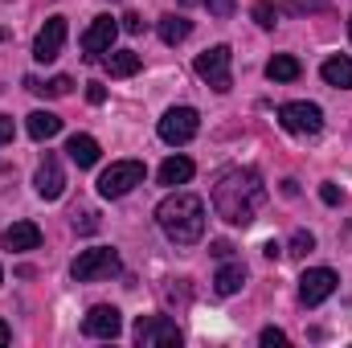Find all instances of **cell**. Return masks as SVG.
Returning <instances> with one entry per match:
<instances>
[{"instance_id": "cell-1", "label": "cell", "mask_w": 352, "mask_h": 348, "mask_svg": "<svg viewBox=\"0 0 352 348\" xmlns=\"http://www.w3.org/2000/svg\"><path fill=\"white\" fill-rule=\"evenodd\" d=\"M263 201H266V184L254 168H230V173H221V180L213 184V209L230 226H242L246 230L258 217Z\"/></svg>"}, {"instance_id": "cell-2", "label": "cell", "mask_w": 352, "mask_h": 348, "mask_svg": "<svg viewBox=\"0 0 352 348\" xmlns=\"http://www.w3.org/2000/svg\"><path fill=\"white\" fill-rule=\"evenodd\" d=\"M156 221L176 246H192L205 234V201L197 193H173L156 205Z\"/></svg>"}, {"instance_id": "cell-3", "label": "cell", "mask_w": 352, "mask_h": 348, "mask_svg": "<svg viewBox=\"0 0 352 348\" xmlns=\"http://www.w3.org/2000/svg\"><path fill=\"white\" fill-rule=\"evenodd\" d=\"M192 70H197V78H205L217 94H226V90L234 87V50L230 45H213V50H205L197 58Z\"/></svg>"}, {"instance_id": "cell-4", "label": "cell", "mask_w": 352, "mask_h": 348, "mask_svg": "<svg viewBox=\"0 0 352 348\" xmlns=\"http://www.w3.org/2000/svg\"><path fill=\"white\" fill-rule=\"evenodd\" d=\"M144 160H115L107 173L98 176V197H107V201H119V197H127L135 184H144Z\"/></svg>"}, {"instance_id": "cell-5", "label": "cell", "mask_w": 352, "mask_h": 348, "mask_svg": "<svg viewBox=\"0 0 352 348\" xmlns=\"http://www.w3.org/2000/svg\"><path fill=\"white\" fill-rule=\"evenodd\" d=\"M123 270V262L119 254L111 250V246H94V250H82L74 266H70V274L78 279V283H98V279H111V274H119Z\"/></svg>"}, {"instance_id": "cell-6", "label": "cell", "mask_w": 352, "mask_h": 348, "mask_svg": "<svg viewBox=\"0 0 352 348\" xmlns=\"http://www.w3.org/2000/svg\"><path fill=\"white\" fill-rule=\"evenodd\" d=\"M180 340L184 336H180L176 320H168V316H140L135 320V345L140 348H176Z\"/></svg>"}, {"instance_id": "cell-7", "label": "cell", "mask_w": 352, "mask_h": 348, "mask_svg": "<svg viewBox=\"0 0 352 348\" xmlns=\"http://www.w3.org/2000/svg\"><path fill=\"white\" fill-rule=\"evenodd\" d=\"M278 123L291 135H320L324 131V111L316 102H283L278 107Z\"/></svg>"}, {"instance_id": "cell-8", "label": "cell", "mask_w": 352, "mask_h": 348, "mask_svg": "<svg viewBox=\"0 0 352 348\" xmlns=\"http://www.w3.org/2000/svg\"><path fill=\"white\" fill-rule=\"evenodd\" d=\"M197 131H201V115H197L192 107H173V111H164V119H160V140L173 144V148L188 144Z\"/></svg>"}, {"instance_id": "cell-9", "label": "cell", "mask_w": 352, "mask_h": 348, "mask_svg": "<svg viewBox=\"0 0 352 348\" xmlns=\"http://www.w3.org/2000/svg\"><path fill=\"white\" fill-rule=\"evenodd\" d=\"M336 287H340V274L332 266H311L299 279V299H303V307H320Z\"/></svg>"}, {"instance_id": "cell-10", "label": "cell", "mask_w": 352, "mask_h": 348, "mask_svg": "<svg viewBox=\"0 0 352 348\" xmlns=\"http://www.w3.org/2000/svg\"><path fill=\"white\" fill-rule=\"evenodd\" d=\"M115 33H119V21H115L111 12L94 17V21H90V29L82 33V58H87V62L107 58V54H111V45H115Z\"/></svg>"}, {"instance_id": "cell-11", "label": "cell", "mask_w": 352, "mask_h": 348, "mask_svg": "<svg viewBox=\"0 0 352 348\" xmlns=\"http://www.w3.org/2000/svg\"><path fill=\"white\" fill-rule=\"evenodd\" d=\"M62 45H66V17H50V21L41 25L37 41H33V58H37L41 66H45V62H58Z\"/></svg>"}, {"instance_id": "cell-12", "label": "cell", "mask_w": 352, "mask_h": 348, "mask_svg": "<svg viewBox=\"0 0 352 348\" xmlns=\"http://www.w3.org/2000/svg\"><path fill=\"white\" fill-rule=\"evenodd\" d=\"M82 332H87V336H94V340H115V336L123 332L119 307H111V303H98V307H90L87 320H82Z\"/></svg>"}, {"instance_id": "cell-13", "label": "cell", "mask_w": 352, "mask_h": 348, "mask_svg": "<svg viewBox=\"0 0 352 348\" xmlns=\"http://www.w3.org/2000/svg\"><path fill=\"white\" fill-rule=\"evenodd\" d=\"M33 184H37V197H41V201H58V197L66 193V173H62L58 156H45V160H41Z\"/></svg>"}, {"instance_id": "cell-14", "label": "cell", "mask_w": 352, "mask_h": 348, "mask_svg": "<svg viewBox=\"0 0 352 348\" xmlns=\"http://www.w3.org/2000/svg\"><path fill=\"white\" fill-rule=\"evenodd\" d=\"M0 242H4L8 254H25V250H37V246H41V230H37L33 221H12V226L0 234Z\"/></svg>"}, {"instance_id": "cell-15", "label": "cell", "mask_w": 352, "mask_h": 348, "mask_svg": "<svg viewBox=\"0 0 352 348\" xmlns=\"http://www.w3.org/2000/svg\"><path fill=\"white\" fill-rule=\"evenodd\" d=\"M102 66H107L111 78H131V74H140L144 58H140L135 50H111V54L102 58Z\"/></svg>"}, {"instance_id": "cell-16", "label": "cell", "mask_w": 352, "mask_h": 348, "mask_svg": "<svg viewBox=\"0 0 352 348\" xmlns=\"http://www.w3.org/2000/svg\"><path fill=\"white\" fill-rule=\"evenodd\" d=\"M242 283H246V266L242 262H221L217 266V274H213V291L217 295H234V291H242Z\"/></svg>"}, {"instance_id": "cell-17", "label": "cell", "mask_w": 352, "mask_h": 348, "mask_svg": "<svg viewBox=\"0 0 352 348\" xmlns=\"http://www.w3.org/2000/svg\"><path fill=\"white\" fill-rule=\"evenodd\" d=\"M66 152H70V160L78 168H94L98 164V140L94 135H70L66 140Z\"/></svg>"}, {"instance_id": "cell-18", "label": "cell", "mask_w": 352, "mask_h": 348, "mask_svg": "<svg viewBox=\"0 0 352 348\" xmlns=\"http://www.w3.org/2000/svg\"><path fill=\"white\" fill-rule=\"evenodd\" d=\"M320 74H324V83L336 90H352V58H328L324 66H320Z\"/></svg>"}, {"instance_id": "cell-19", "label": "cell", "mask_w": 352, "mask_h": 348, "mask_svg": "<svg viewBox=\"0 0 352 348\" xmlns=\"http://www.w3.org/2000/svg\"><path fill=\"white\" fill-rule=\"evenodd\" d=\"M303 74V66H299V58H291V54H274L270 62H266V78L270 83H295Z\"/></svg>"}, {"instance_id": "cell-20", "label": "cell", "mask_w": 352, "mask_h": 348, "mask_svg": "<svg viewBox=\"0 0 352 348\" xmlns=\"http://www.w3.org/2000/svg\"><path fill=\"white\" fill-rule=\"evenodd\" d=\"M25 131H29L33 140H54V135L62 131V119H58L54 111H33V115L25 119Z\"/></svg>"}, {"instance_id": "cell-21", "label": "cell", "mask_w": 352, "mask_h": 348, "mask_svg": "<svg viewBox=\"0 0 352 348\" xmlns=\"http://www.w3.org/2000/svg\"><path fill=\"white\" fill-rule=\"evenodd\" d=\"M188 33H192V21H188V17H176V12L160 17V41H164V45H180Z\"/></svg>"}, {"instance_id": "cell-22", "label": "cell", "mask_w": 352, "mask_h": 348, "mask_svg": "<svg viewBox=\"0 0 352 348\" xmlns=\"http://www.w3.org/2000/svg\"><path fill=\"white\" fill-rule=\"evenodd\" d=\"M184 180H192V160L188 156H168L164 164H160V184H184Z\"/></svg>"}, {"instance_id": "cell-23", "label": "cell", "mask_w": 352, "mask_h": 348, "mask_svg": "<svg viewBox=\"0 0 352 348\" xmlns=\"http://www.w3.org/2000/svg\"><path fill=\"white\" fill-rule=\"evenodd\" d=\"M25 87L33 90V94H50V98H62V94H70V87H74V78H66V74H58V78H50V83L25 78Z\"/></svg>"}, {"instance_id": "cell-24", "label": "cell", "mask_w": 352, "mask_h": 348, "mask_svg": "<svg viewBox=\"0 0 352 348\" xmlns=\"http://www.w3.org/2000/svg\"><path fill=\"white\" fill-rule=\"evenodd\" d=\"M311 250H316V238H311L307 230H299V234L291 238V254H295V259H303V254H311Z\"/></svg>"}, {"instance_id": "cell-25", "label": "cell", "mask_w": 352, "mask_h": 348, "mask_svg": "<svg viewBox=\"0 0 352 348\" xmlns=\"http://www.w3.org/2000/svg\"><path fill=\"white\" fill-rule=\"evenodd\" d=\"M205 8H209V17H217V21H230L234 8H238V0H205Z\"/></svg>"}, {"instance_id": "cell-26", "label": "cell", "mask_w": 352, "mask_h": 348, "mask_svg": "<svg viewBox=\"0 0 352 348\" xmlns=\"http://www.w3.org/2000/svg\"><path fill=\"white\" fill-rule=\"evenodd\" d=\"M74 230H82V234H94V230H98V213H94V209H82V213H74Z\"/></svg>"}, {"instance_id": "cell-27", "label": "cell", "mask_w": 352, "mask_h": 348, "mask_svg": "<svg viewBox=\"0 0 352 348\" xmlns=\"http://www.w3.org/2000/svg\"><path fill=\"white\" fill-rule=\"evenodd\" d=\"M254 21H258L263 29H274V21H278V12H274L270 4H254Z\"/></svg>"}, {"instance_id": "cell-28", "label": "cell", "mask_w": 352, "mask_h": 348, "mask_svg": "<svg viewBox=\"0 0 352 348\" xmlns=\"http://www.w3.org/2000/svg\"><path fill=\"white\" fill-rule=\"evenodd\" d=\"M258 340H263L266 348H270V345H287V332H278V328H263V332H258Z\"/></svg>"}, {"instance_id": "cell-29", "label": "cell", "mask_w": 352, "mask_h": 348, "mask_svg": "<svg viewBox=\"0 0 352 348\" xmlns=\"http://www.w3.org/2000/svg\"><path fill=\"white\" fill-rule=\"evenodd\" d=\"M320 201H324V205H340V188H336L332 180H328V184H320Z\"/></svg>"}, {"instance_id": "cell-30", "label": "cell", "mask_w": 352, "mask_h": 348, "mask_svg": "<svg viewBox=\"0 0 352 348\" xmlns=\"http://www.w3.org/2000/svg\"><path fill=\"white\" fill-rule=\"evenodd\" d=\"M87 98L98 107V102H107V87L102 83H87Z\"/></svg>"}, {"instance_id": "cell-31", "label": "cell", "mask_w": 352, "mask_h": 348, "mask_svg": "<svg viewBox=\"0 0 352 348\" xmlns=\"http://www.w3.org/2000/svg\"><path fill=\"white\" fill-rule=\"evenodd\" d=\"M123 29H127V33H144V17H140V12H127V17H123Z\"/></svg>"}, {"instance_id": "cell-32", "label": "cell", "mask_w": 352, "mask_h": 348, "mask_svg": "<svg viewBox=\"0 0 352 348\" xmlns=\"http://www.w3.org/2000/svg\"><path fill=\"white\" fill-rule=\"evenodd\" d=\"M0 144H12V119L0 115Z\"/></svg>"}, {"instance_id": "cell-33", "label": "cell", "mask_w": 352, "mask_h": 348, "mask_svg": "<svg viewBox=\"0 0 352 348\" xmlns=\"http://www.w3.org/2000/svg\"><path fill=\"white\" fill-rule=\"evenodd\" d=\"M230 250H234L230 242H213V246H209V254H213V259H230Z\"/></svg>"}, {"instance_id": "cell-34", "label": "cell", "mask_w": 352, "mask_h": 348, "mask_svg": "<svg viewBox=\"0 0 352 348\" xmlns=\"http://www.w3.org/2000/svg\"><path fill=\"white\" fill-rule=\"evenodd\" d=\"M263 254H266V259H278V254H283V246H278V242H266Z\"/></svg>"}, {"instance_id": "cell-35", "label": "cell", "mask_w": 352, "mask_h": 348, "mask_svg": "<svg viewBox=\"0 0 352 348\" xmlns=\"http://www.w3.org/2000/svg\"><path fill=\"white\" fill-rule=\"evenodd\" d=\"M8 340H12V332H8V324H4V320H0V348L8 345Z\"/></svg>"}, {"instance_id": "cell-36", "label": "cell", "mask_w": 352, "mask_h": 348, "mask_svg": "<svg viewBox=\"0 0 352 348\" xmlns=\"http://www.w3.org/2000/svg\"><path fill=\"white\" fill-rule=\"evenodd\" d=\"M0 283H4V270H0Z\"/></svg>"}, {"instance_id": "cell-37", "label": "cell", "mask_w": 352, "mask_h": 348, "mask_svg": "<svg viewBox=\"0 0 352 348\" xmlns=\"http://www.w3.org/2000/svg\"><path fill=\"white\" fill-rule=\"evenodd\" d=\"M349 33H352V21H349Z\"/></svg>"}]
</instances>
